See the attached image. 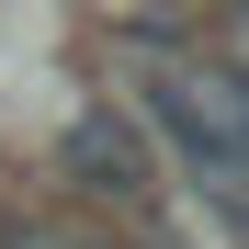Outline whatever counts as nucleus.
Listing matches in <instances>:
<instances>
[{"mask_svg":"<svg viewBox=\"0 0 249 249\" xmlns=\"http://www.w3.org/2000/svg\"><path fill=\"white\" fill-rule=\"evenodd\" d=\"M57 170L91 193L102 215H124L136 238H159V147H147V124L124 113V102H79V113H68Z\"/></svg>","mask_w":249,"mask_h":249,"instance_id":"f257e3e1","label":"nucleus"},{"mask_svg":"<svg viewBox=\"0 0 249 249\" xmlns=\"http://www.w3.org/2000/svg\"><path fill=\"white\" fill-rule=\"evenodd\" d=\"M193 204H204L227 238H249V181H215V193H193Z\"/></svg>","mask_w":249,"mask_h":249,"instance_id":"f03ea898","label":"nucleus"}]
</instances>
